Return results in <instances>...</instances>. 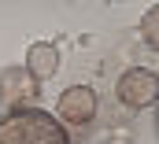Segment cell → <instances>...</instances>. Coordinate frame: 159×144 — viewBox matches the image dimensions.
Segmentation results:
<instances>
[{"label":"cell","instance_id":"6","mask_svg":"<svg viewBox=\"0 0 159 144\" xmlns=\"http://www.w3.org/2000/svg\"><path fill=\"white\" fill-rule=\"evenodd\" d=\"M156 15H159V7H152V11L144 15V22H141V26H144V41H148L152 48H156Z\"/></svg>","mask_w":159,"mask_h":144},{"label":"cell","instance_id":"2","mask_svg":"<svg viewBox=\"0 0 159 144\" xmlns=\"http://www.w3.org/2000/svg\"><path fill=\"white\" fill-rule=\"evenodd\" d=\"M115 96H119L126 107H133V111L152 107L156 96H159V78H156V70H148V67H129V70L115 81Z\"/></svg>","mask_w":159,"mask_h":144},{"label":"cell","instance_id":"1","mask_svg":"<svg viewBox=\"0 0 159 144\" xmlns=\"http://www.w3.org/2000/svg\"><path fill=\"white\" fill-rule=\"evenodd\" d=\"M0 144H70V133L48 111L19 107V111H4V118H0Z\"/></svg>","mask_w":159,"mask_h":144},{"label":"cell","instance_id":"3","mask_svg":"<svg viewBox=\"0 0 159 144\" xmlns=\"http://www.w3.org/2000/svg\"><path fill=\"white\" fill-rule=\"evenodd\" d=\"M56 111H59V118H63L67 126H85V122H93V115H96V92H93L89 85H70V89L59 92Z\"/></svg>","mask_w":159,"mask_h":144},{"label":"cell","instance_id":"4","mask_svg":"<svg viewBox=\"0 0 159 144\" xmlns=\"http://www.w3.org/2000/svg\"><path fill=\"white\" fill-rule=\"evenodd\" d=\"M34 96H37V81L26 74V67H7L0 74V104L4 107L19 111V107H26Z\"/></svg>","mask_w":159,"mask_h":144},{"label":"cell","instance_id":"5","mask_svg":"<svg viewBox=\"0 0 159 144\" xmlns=\"http://www.w3.org/2000/svg\"><path fill=\"white\" fill-rule=\"evenodd\" d=\"M56 70H59V48H56L52 41L30 44V52H26V74L41 85V81H48Z\"/></svg>","mask_w":159,"mask_h":144}]
</instances>
